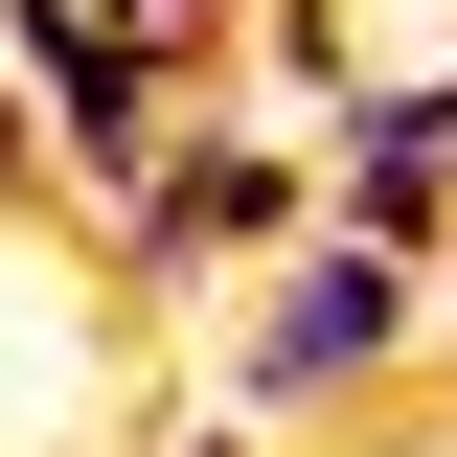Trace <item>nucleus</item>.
<instances>
[{
  "mask_svg": "<svg viewBox=\"0 0 457 457\" xmlns=\"http://www.w3.org/2000/svg\"><path fill=\"white\" fill-rule=\"evenodd\" d=\"M435 366H457V228H435Z\"/></svg>",
  "mask_w": 457,
  "mask_h": 457,
  "instance_id": "5",
  "label": "nucleus"
},
{
  "mask_svg": "<svg viewBox=\"0 0 457 457\" xmlns=\"http://www.w3.org/2000/svg\"><path fill=\"white\" fill-rule=\"evenodd\" d=\"M161 457H252V411H161Z\"/></svg>",
  "mask_w": 457,
  "mask_h": 457,
  "instance_id": "4",
  "label": "nucleus"
},
{
  "mask_svg": "<svg viewBox=\"0 0 457 457\" xmlns=\"http://www.w3.org/2000/svg\"><path fill=\"white\" fill-rule=\"evenodd\" d=\"M389 92V46H366V0H252V114L275 137H320V114Z\"/></svg>",
  "mask_w": 457,
  "mask_h": 457,
  "instance_id": "3",
  "label": "nucleus"
},
{
  "mask_svg": "<svg viewBox=\"0 0 457 457\" xmlns=\"http://www.w3.org/2000/svg\"><path fill=\"white\" fill-rule=\"evenodd\" d=\"M435 366V275L411 252H343V228H297V252H252V275L206 297V389L252 411V435H320V411L411 389Z\"/></svg>",
  "mask_w": 457,
  "mask_h": 457,
  "instance_id": "1",
  "label": "nucleus"
},
{
  "mask_svg": "<svg viewBox=\"0 0 457 457\" xmlns=\"http://www.w3.org/2000/svg\"><path fill=\"white\" fill-rule=\"evenodd\" d=\"M297 228H320V137H275L252 92H183L161 161L92 183V275L114 297H228L252 252H297Z\"/></svg>",
  "mask_w": 457,
  "mask_h": 457,
  "instance_id": "2",
  "label": "nucleus"
}]
</instances>
